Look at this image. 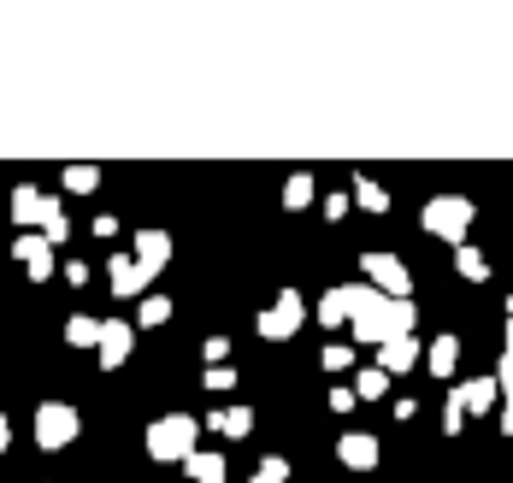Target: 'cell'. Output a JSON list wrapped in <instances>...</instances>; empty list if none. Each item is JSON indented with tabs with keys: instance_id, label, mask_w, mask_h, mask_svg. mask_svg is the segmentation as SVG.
Masks as SVG:
<instances>
[{
	"instance_id": "30bf717a",
	"label": "cell",
	"mask_w": 513,
	"mask_h": 483,
	"mask_svg": "<svg viewBox=\"0 0 513 483\" xmlns=\"http://www.w3.org/2000/svg\"><path fill=\"white\" fill-rule=\"evenodd\" d=\"M130 259H136V266H142V277L154 284L159 271L171 266V236H166V230H136V254H130Z\"/></svg>"
},
{
	"instance_id": "603a6c76",
	"label": "cell",
	"mask_w": 513,
	"mask_h": 483,
	"mask_svg": "<svg viewBox=\"0 0 513 483\" xmlns=\"http://www.w3.org/2000/svg\"><path fill=\"white\" fill-rule=\"evenodd\" d=\"M95 342H100V318H89V313L65 318V348H95Z\"/></svg>"
},
{
	"instance_id": "484cf974",
	"label": "cell",
	"mask_w": 513,
	"mask_h": 483,
	"mask_svg": "<svg viewBox=\"0 0 513 483\" xmlns=\"http://www.w3.org/2000/svg\"><path fill=\"white\" fill-rule=\"evenodd\" d=\"M171 318V301L166 295H142L136 301V330H154V325H166Z\"/></svg>"
},
{
	"instance_id": "7402d4cb",
	"label": "cell",
	"mask_w": 513,
	"mask_h": 483,
	"mask_svg": "<svg viewBox=\"0 0 513 483\" xmlns=\"http://www.w3.org/2000/svg\"><path fill=\"white\" fill-rule=\"evenodd\" d=\"M348 389H355V401H384V395H389V377H384L378 366H360Z\"/></svg>"
},
{
	"instance_id": "8d00e7d4",
	"label": "cell",
	"mask_w": 513,
	"mask_h": 483,
	"mask_svg": "<svg viewBox=\"0 0 513 483\" xmlns=\"http://www.w3.org/2000/svg\"><path fill=\"white\" fill-rule=\"evenodd\" d=\"M248 483H284V478H266V471H254V478H248Z\"/></svg>"
},
{
	"instance_id": "ac0fdd59",
	"label": "cell",
	"mask_w": 513,
	"mask_h": 483,
	"mask_svg": "<svg viewBox=\"0 0 513 483\" xmlns=\"http://www.w3.org/2000/svg\"><path fill=\"white\" fill-rule=\"evenodd\" d=\"M313 318L325 330H342L348 325V289H325V295H319V307H313Z\"/></svg>"
},
{
	"instance_id": "277c9868",
	"label": "cell",
	"mask_w": 513,
	"mask_h": 483,
	"mask_svg": "<svg viewBox=\"0 0 513 483\" xmlns=\"http://www.w3.org/2000/svg\"><path fill=\"white\" fill-rule=\"evenodd\" d=\"M77 436H83V412H77L72 401H42V407H36V442H42L47 454L72 448Z\"/></svg>"
},
{
	"instance_id": "7c38bea8",
	"label": "cell",
	"mask_w": 513,
	"mask_h": 483,
	"mask_svg": "<svg viewBox=\"0 0 513 483\" xmlns=\"http://www.w3.org/2000/svg\"><path fill=\"white\" fill-rule=\"evenodd\" d=\"M455 395H460V407L466 412H478V419H484V412H496L501 407V395H496V377H466V384H455Z\"/></svg>"
},
{
	"instance_id": "ffe728a7",
	"label": "cell",
	"mask_w": 513,
	"mask_h": 483,
	"mask_svg": "<svg viewBox=\"0 0 513 483\" xmlns=\"http://www.w3.org/2000/svg\"><path fill=\"white\" fill-rule=\"evenodd\" d=\"M455 271L466 277V284H490V259H484V248L460 242V248H455Z\"/></svg>"
},
{
	"instance_id": "6da1fadb",
	"label": "cell",
	"mask_w": 513,
	"mask_h": 483,
	"mask_svg": "<svg viewBox=\"0 0 513 483\" xmlns=\"http://www.w3.org/2000/svg\"><path fill=\"white\" fill-rule=\"evenodd\" d=\"M342 289H348V330H355V342L384 348V342H396V336H414V325H419L414 301H389L372 284H342Z\"/></svg>"
},
{
	"instance_id": "7a4b0ae2",
	"label": "cell",
	"mask_w": 513,
	"mask_h": 483,
	"mask_svg": "<svg viewBox=\"0 0 513 483\" xmlns=\"http://www.w3.org/2000/svg\"><path fill=\"white\" fill-rule=\"evenodd\" d=\"M472 218H478V207H472L466 195H431L425 200V213H419V225H425V236H437V242H466V230H472Z\"/></svg>"
},
{
	"instance_id": "e0dca14e",
	"label": "cell",
	"mask_w": 513,
	"mask_h": 483,
	"mask_svg": "<svg viewBox=\"0 0 513 483\" xmlns=\"http://www.w3.org/2000/svg\"><path fill=\"white\" fill-rule=\"evenodd\" d=\"M490 377H496V395H501V430L513 436V348H501V366Z\"/></svg>"
},
{
	"instance_id": "44dd1931",
	"label": "cell",
	"mask_w": 513,
	"mask_h": 483,
	"mask_svg": "<svg viewBox=\"0 0 513 483\" xmlns=\"http://www.w3.org/2000/svg\"><path fill=\"white\" fill-rule=\"evenodd\" d=\"M360 213H389V189L372 183V177H355V195H348Z\"/></svg>"
},
{
	"instance_id": "9a60e30c",
	"label": "cell",
	"mask_w": 513,
	"mask_h": 483,
	"mask_svg": "<svg viewBox=\"0 0 513 483\" xmlns=\"http://www.w3.org/2000/svg\"><path fill=\"white\" fill-rule=\"evenodd\" d=\"M13 225L18 230H36V225H42V189H36V183H18L13 189Z\"/></svg>"
},
{
	"instance_id": "4dcf8cb0",
	"label": "cell",
	"mask_w": 513,
	"mask_h": 483,
	"mask_svg": "<svg viewBox=\"0 0 513 483\" xmlns=\"http://www.w3.org/2000/svg\"><path fill=\"white\" fill-rule=\"evenodd\" d=\"M355 407H360V401H355V389H348V384L330 389V412H355Z\"/></svg>"
},
{
	"instance_id": "ba28073f",
	"label": "cell",
	"mask_w": 513,
	"mask_h": 483,
	"mask_svg": "<svg viewBox=\"0 0 513 483\" xmlns=\"http://www.w3.org/2000/svg\"><path fill=\"white\" fill-rule=\"evenodd\" d=\"M130 348H136V325H124V318H100V342H95V354L107 371H118L130 360Z\"/></svg>"
},
{
	"instance_id": "cb8c5ba5",
	"label": "cell",
	"mask_w": 513,
	"mask_h": 483,
	"mask_svg": "<svg viewBox=\"0 0 513 483\" xmlns=\"http://www.w3.org/2000/svg\"><path fill=\"white\" fill-rule=\"evenodd\" d=\"M313 195H319V189H313V177H307V171H295V177L284 183V207H289V213H307V207H313Z\"/></svg>"
},
{
	"instance_id": "f546056e",
	"label": "cell",
	"mask_w": 513,
	"mask_h": 483,
	"mask_svg": "<svg viewBox=\"0 0 513 483\" xmlns=\"http://www.w3.org/2000/svg\"><path fill=\"white\" fill-rule=\"evenodd\" d=\"M201 354H207V366H225V354H230V336H207V348H201Z\"/></svg>"
},
{
	"instance_id": "5b68a950",
	"label": "cell",
	"mask_w": 513,
	"mask_h": 483,
	"mask_svg": "<svg viewBox=\"0 0 513 483\" xmlns=\"http://www.w3.org/2000/svg\"><path fill=\"white\" fill-rule=\"evenodd\" d=\"M301 325H307V301H301L295 289H284V295H278V301L266 307V313L254 318V330H260L266 342H289Z\"/></svg>"
},
{
	"instance_id": "d6a6232c",
	"label": "cell",
	"mask_w": 513,
	"mask_h": 483,
	"mask_svg": "<svg viewBox=\"0 0 513 483\" xmlns=\"http://www.w3.org/2000/svg\"><path fill=\"white\" fill-rule=\"evenodd\" d=\"M65 284L83 289V284H89V266H77V259H72V266H65Z\"/></svg>"
},
{
	"instance_id": "e575fe53",
	"label": "cell",
	"mask_w": 513,
	"mask_h": 483,
	"mask_svg": "<svg viewBox=\"0 0 513 483\" xmlns=\"http://www.w3.org/2000/svg\"><path fill=\"white\" fill-rule=\"evenodd\" d=\"M6 448H13V419L0 412V460H6Z\"/></svg>"
},
{
	"instance_id": "836d02e7",
	"label": "cell",
	"mask_w": 513,
	"mask_h": 483,
	"mask_svg": "<svg viewBox=\"0 0 513 483\" xmlns=\"http://www.w3.org/2000/svg\"><path fill=\"white\" fill-rule=\"evenodd\" d=\"M348 213V195H325V218H342Z\"/></svg>"
},
{
	"instance_id": "1f68e13d",
	"label": "cell",
	"mask_w": 513,
	"mask_h": 483,
	"mask_svg": "<svg viewBox=\"0 0 513 483\" xmlns=\"http://www.w3.org/2000/svg\"><path fill=\"white\" fill-rule=\"evenodd\" d=\"M260 471H266V478H284V483H289V460H284V454H266V460H260Z\"/></svg>"
},
{
	"instance_id": "d590c367",
	"label": "cell",
	"mask_w": 513,
	"mask_h": 483,
	"mask_svg": "<svg viewBox=\"0 0 513 483\" xmlns=\"http://www.w3.org/2000/svg\"><path fill=\"white\" fill-rule=\"evenodd\" d=\"M508 348H513V295H508Z\"/></svg>"
},
{
	"instance_id": "4316f807",
	"label": "cell",
	"mask_w": 513,
	"mask_h": 483,
	"mask_svg": "<svg viewBox=\"0 0 513 483\" xmlns=\"http://www.w3.org/2000/svg\"><path fill=\"white\" fill-rule=\"evenodd\" d=\"M319 366H325V371H355V348H348V342H325Z\"/></svg>"
},
{
	"instance_id": "3957f363",
	"label": "cell",
	"mask_w": 513,
	"mask_h": 483,
	"mask_svg": "<svg viewBox=\"0 0 513 483\" xmlns=\"http://www.w3.org/2000/svg\"><path fill=\"white\" fill-rule=\"evenodd\" d=\"M195 436H201V419H189V412H166V419H154L148 425V454L154 460H177L184 466L189 454H195Z\"/></svg>"
},
{
	"instance_id": "f1b7e54d",
	"label": "cell",
	"mask_w": 513,
	"mask_h": 483,
	"mask_svg": "<svg viewBox=\"0 0 513 483\" xmlns=\"http://www.w3.org/2000/svg\"><path fill=\"white\" fill-rule=\"evenodd\" d=\"M207 389H213V395L236 389V366H207Z\"/></svg>"
},
{
	"instance_id": "5bb4252c",
	"label": "cell",
	"mask_w": 513,
	"mask_h": 483,
	"mask_svg": "<svg viewBox=\"0 0 513 483\" xmlns=\"http://www.w3.org/2000/svg\"><path fill=\"white\" fill-rule=\"evenodd\" d=\"M414 366H419V342L414 336H396V342L378 348V371H384V377H401V371H414Z\"/></svg>"
},
{
	"instance_id": "83f0119b",
	"label": "cell",
	"mask_w": 513,
	"mask_h": 483,
	"mask_svg": "<svg viewBox=\"0 0 513 483\" xmlns=\"http://www.w3.org/2000/svg\"><path fill=\"white\" fill-rule=\"evenodd\" d=\"M466 430V407H460V395L449 389V401H442V436H460Z\"/></svg>"
},
{
	"instance_id": "2e32d148",
	"label": "cell",
	"mask_w": 513,
	"mask_h": 483,
	"mask_svg": "<svg viewBox=\"0 0 513 483\" xmlns=\"http://www.w3.org/2000/svg\"><path fill=\"white\" fill-rule=\"evenodd\" d=\"M207 425L218 430V436H248V430H254V407H218V412H207Z\"/></svg>"
},
{
	"instance_id": "d6986e66",
	"label": "cell",
	"mask_w": 513,
	"mask_h": 483,
	"mask_svg": "<svg viewBox=\"0 0 513 483\" xmlns=\"http://www.w3.org/2000/svg\"><path fill=\"white\" fill-rule=\"evenodd\" d=\"M184 471H189L195 483H225V478H230V471H225V454H207V448H195V454L184 460Z\"/></svg>"
},
{
	"instance_id": "9c48e42d",
	"label": "cell",
	"mask_w": 513,
	"mask_h": 483,
	"mask_svg": "<svg viewBox=\"0 0 513 483\" xmlns=\"http://www.w3.org/2000/svg\"><path fill=\"white\" fill-rule=\"evenodd\" d=\"M378 454H384V448H378L372 430H342V436H337V460L348 471H378Z\"/></svg>"
},
{
	"instance_id": "52a82bcc",
	"label": "cell",
	"mask_w": 513,
	"mask_h": 483,
	"mask_svg": "<svg viewBox=\"0 0 513 483\" xmlns=\"http://www.w3.org/2000/svg\"><path fill=\"white\" fill-rule=\"evenodd\" d=\"M13 259L30 271V277H36V284H47V277H54V248L42 242V230H18V236H13Z\"/></svg>"
},
{
	"instance_id": "4fadbf2b",
	"label": "cell",
	"mask_w": 513,
	"mask_h": 483,
	"mask_svg": "<svg viewBox=\"0 0 513 483\" xmlns=\"http://www.w3.org/2000/svg\"><path fill=\"white\" fill-rule=\"evenodd\" d=\"M425 366H431V377H442V384L460 371V336H455V330H442V336L425 348Z\"/></svg>"
},
{
	"instance_id": "8992f818",
	"label": "cell",
	"mask_w": 513,
	"mask_h": 483,
	"mask_svg": "<svg viewBox=\"0 0 513 483\" xmlns=\"http://www.w3.org/2000/svg\"><path fill=\"white\" fill-rule=\"evenodd\" d=\"M360 271H366V284L378 289V295L414 301V277H407V266H401L396 254H360Z\"/></svg>"
},
{
	"instance_id": "d4e9b609",
	"label": "cell",
	"mask_w": 513,
	"mask_h": 483,
	"mask_svg": "<svg viewBox=\"0 0 513 483\" xmlns=\"http://www.w3.org/2000/svg\"><path fill=\"white\" fill-rule=\"evenodd\" d=\"M59 183H65V195H95L100 189V165H65Z\"/></svg>"
},
{
	"instance_id": "8fae6325",
	"label": "cell",
	"mask_w": 513,
	"mask_h": 483,
	"mask_svg": "<svg viewBox=\"0 0 513 483\" xmlns=\"http://www.w3.org/2000/svg\"><path fill=\"white\" fill-rule=\"evenodd\" d=\"M107 289H113L118 301H142L148 295V277H142V266L130 254H113V266H107Z\"/></svg>"
}]
</instances>
